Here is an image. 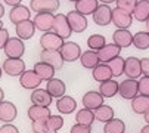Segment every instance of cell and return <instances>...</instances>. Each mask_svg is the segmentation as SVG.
I'll return each instance as SVG.
<instances>
[{
	"instance_id": "obj_1",
	"label": "cell",
	"mask_w": 149,
	"mask_h": 133,
	"mask_svg": "<svg viewBox=\"0 0 149 133\" xmlns=\"http://www.w3.org/2000/svg\"><path fill=\"white\" fill-rule=\"evenodd\" d=\"M63 38L59 37L56 33L49 31L45 33L43 36L40 37V46L43 50H61V48L63 46Z\"/></svg>"
},
{
	"instance_id": "obj_2",
	"label": "cell",
	"mask_w": 149,
	"mask_h": 133,
	"mask_svg": "<svg viewBox=\"0 0 149 133\" xmlns=\"http://www.w3.org/2000/svg\"><path fill=\"white\" fill-rule=\"evenodd\" d=\"M5 55L8 58H16V59H21L25 53V46H24V40H21L19 37H13V38H9L6 46L3 49Z\"/></svg>"
},
{
	"instance_id": "obj_3",
	"label": "cell",
	"mask_w": 149,
	"mask_h": 133,
	"mask_svg": "<svg viewBox=\"0 0 149 133\" xmlns=\"http://www.w3.org/2000/svg\"><path fill=\"white\" fill-rule=\"evenodd\" d=\"M133 22V15L125 12L120 8L112 9V24L117 27V30H127Z\"/></svg>"
},
{
	"instance_id": "obj_4",
	"label": "cell",
	"mask_w": 149,
	"mask_h": 133,
	"mask_svg": "<svg viewBox=\"0 0 149 133\" xmlns=\"http://www.w3.org/2000/svg\"><path fill=\"white\" fill-rule=\"evenodd\" d=\"M118 93H120V96H121L123 99L133 101V99L139 95V81L132 80V78H127V80L121 81Z\"/></svg>"
},
{
	"instance_id": "obj_5",
	"label": "cell",
	"mask_w": 149,
	"mask_h": 133,
	"mask_svg": "<svg viewBox=\"0 0 149 133\" xmlns=\"http://www.w3.org/2000/svg\"><path fill=\"white\" fill-rule=\"evenodd\" d=\"M30 6L36 13H53L59 9V0H31Z\"/></svg>"
},
{
	"instance_id": "obj_6",
	"label": "cell",
	"mask_w": 149,
	"mask_h": 133,
	"mask_svg": "<svg viewBox=\"0 0 149 133\" xmlns=\"http://www.w3.org/2000/svg\"><path fill=\"white\" fill-rule=\"evenodd\" d=\"M92 16L96 25L106 27L112 22V9L109 8V5H99V8Z\"/></svg>"
},
{
	"instance_id": "obj_7",
	"label": "cell",
	"mask_w": 149,
	"mask_h": 133,
	"mask_svg": "<svg viewBox=\"0 0 149 133\" xmlns=\"http://www.w3.org/2000/svg\"><path fill=\"white\" fill-rule=\"evenodd\" d=\"M53 33H56L63 40L70 38L72 34V30L70 27V22L67 19V15H55V24H53Z\"/></svg>"
},
{
	"instance_id": "obj_8",
	"label": "cell",
	"mask_w": 149,
	"mask_h": 133,
	"mask_svg": "<svg viewBox=\"0 0 149 133\" xmlns=\"http://www.w3.org/2000/svg\"><path fill=\"white\" fill-rule=\"evenodd\" d=\"M59 52H61V55H62V58H63L65 62H74V61L80 59L81 55H83L80 46L74 41H65Z\"/></svg>"
},
{
	"instance_id": "obj_9",
	"label": "cell",
	"mask_w": 149,
	"mask_h": 133,
	"mask_svg": "<svg viewBox=\"0 0 149 133\" xmlns=\"http://www.w3.org/2000/svg\"><path fill=\"white\" fill-rule=\"evenodd\" d=\"M41 80L38 77V74L34 70H25L22 74L19 76V83L24 89H30V90H36L38 89V86L41 84Z\"/></svg>"
},
{
	"instance_id": "obj_10",
	"label": "cell",
	"mask_w": 149,
	"mask_h": 133,
	"mask_svg": "<svg viewBox=\"0 0 149 133\" xmlns=\"http://www.w3.org/2000/svg\"><path fill=\"white\" fill-rule=\"evenodd\" d=\"M3 71L10 76V77H16V76H21L24 71H25V62L22 59H16V58H8L5 62H3Z\"/></svg>"
},
{
	"instance_id": "obj_11",
	"label": "cell",
	"mask_w": 149,
	"mask_h": 133,
	"mask_svg": "<svg viewBox=\"0 0 149 133\" xmlns=\"http://www.w3.org/2000/svg\"><path fill=\"white\" fill-rule=\"evenodd\" d=\"M67 19L70 22V27L74 33H83L87 28V16L78 13L77 10H71L67 13Z\"/></svg>"
},
{
	"instance_id": "obj_12",
	"label": "cell",
	"mask_w": 149,
	"mask_h": 133,
	"mask_svg": "<svg viewBox=\"0 0 149 133\" xmlns=\"http://www.w3.org/2000/svg\"><path fill=\"white\" fill-rule=\"evenodd\" d=\"M34 25L37 30L43 31V33H49L53 30V24H55V15L53 13H37L33 19Z\"/></svg>"
},
{
	"instance_id": "obj_13",
	"label": "cell",
	"mask_w": 149,
	"mask_h": 133,
	"mask_svg": "<svg viewBox=\"0 0 149 133\" xmlns=\"http://www.w3.org/2000/svg\"><path fill=\"white\" fill-rule=\"evenodd\" d=\"M124 74L132 78V80H137L142 76V65H140V59L136 56H130L125 59V65H124Z\"/></svg>"
},
{
	"instance_id": "obj_14",
	"label": "cell",
	"mask_w": 149,
	"mask_h": 133,
	"mask_svg": "<svg viewBox=\"0 0 149 133\" xmlns=\"http://www.w3.org/2000/svg\"><path fill=\"white\" fill-rule=\"evenodd\" d=\"M40 61L52 65L55 70H61L62 65H63V62H65L59 50H41V53H40Z\"/></svg>"
},
{
	"instance_id": "obj_15",
	"label": "cell",
	"mask_w": 149,
	"mask_h": 133,
	"mask_svg": "<svg viewBox=\"0 0 149 133\" xmlns=\"http://www.w3.org/2000/svg\"><path fill=\"white\" fill-rule=\"evenodd\" d=\"M30 16H31V12H30V9H28L27 6H24V5L15 6V8H12L10 12H9V19H10L12 24H15V25L21 24V22H24V21H28Z\"/></svg>"
},
{
	"instance_id": "obj_16",
	"label": "cell",
	"mask_w": 149,
	"mask_h": 133,
	"mask_svg": "<svg viewBox=\"0 0 149 133\" xmlns=\"http://www.w3.org/2000/svg\"><path fill=\"white\" fill-rule=\"evenodd\" d=\"M120 53H121V48H118L117 44H105V46L100 49V50H97V56H99V59H100V62L102 64H108L109 61H112L114 58H117V56H120Z\"/></svg>"
},
{
	"instance_id": "obj_17",
	"label": "cell",
	"mask_w": 149,
	"mask_h": 133,
	"mask_svg": "<svg viewBox=\"0 0 149 133\" xmlns=\"http://www.w3.org/2000/svg\"><path fill=\"white\" fill-rule=\"evenodd\" d=\"M33 105H38V106H50L52 104V99L53 96L46 90V89H36V90H33L31 96H30Z\"/></svg>"
},
{
	"instance_id": "obj_18",
	"label": "cell",
	"mask_w": 149,
	"mask_h": 133,
	"mask_svg": "<svg viewBox=\"0 0 149 133\" xmlns=\"http://www.w3.org/2000/svg\"><path fill=\"white\" fill-rule=\"evenodd\" d=\"M16 116H18V108L15 106V104L9 101H3L0 104V121L10 123L16 118Z\"/></svg>"
},
{
	"instance_id": "obj_19",
	"label": "cell",
	"mask_w": 149,
	"mask_h": 133,
	"mask_svg": "<svg viewBox=\"0 0 149 133\" xmlns=\"http://www.w3.org/2000/svg\"><path fill=\"white\" fill-rule=\"evenodd\" d=\"M103 99H105V98H103L99 92L90 90V92H87L86 95L83 96V105H84V108L95 111V109H97L99 106L103 105Z\"/></svg>"
},
{
	"instance_id": "obj_20",
	"label": "cell",
	"mask_w": 149,
	"mask_h": 133,
	"mask_svg": "<svg viewBox=\"0 0 149 133\" xmlns=\"http://www.w3.org/2000/svg\"><path fill=\"white\" fill-rule=\"evenodd\" d=\"M27 114L31 121H45L52 116L49 106H38V105H31L27 111Z\"/></svg>"
},
{
	"instance_id": "obj_21",
	"label": "cell",
	"mask_w": 149,
	"mask_h": 133,
	"mask_svg": "<svg viewBox=\"0 0 149 133\" xmlns=\"http://www.w3.org/2000/svg\"><path fill=\"white\" fill-rule=\"evenodd\" d=\"M36 25H34V22L33 21H24V22H21V24L15 25V31H16V37H19L21 40H30L34 33H36Z\"/></svg>"
},
{
	"instance_id": "obj_22",
	"label": "cell",
	"mask_w": 149,
	"mask_h": 133,
	"mask_svg": "<svg viewBox=\"0 0 149 133\" xmlns=\"http://www.w3.org/2000/svg\"><path fill=\"white\" fill-rule=\"evenodd\" d=\"M112 38H114V44H117L121 49H125L133 44V34L129 30H117L112 34Z\"/></svg>"
},
{
	"instance_id": "obj_23",
	"label": "cell",
	"mask_w": 149,
	"mask_h": 133,
	"mask_svg": "<svg viewBox=\"0 0 149 133\" xmlns=\"http://www.w3.org/2000/svg\"><path fill=\"white\" fill-rule=\"evenodd\" d=\"M56 109L61 114H72L77 109V101L72 96H62L56 102Z\"/></svg>"
},
{
	"instance_id": "obj_24",
	"label": "cell",
	"mask_w": 149,
	"mask_h": 133,
	"mask_svg": "<svg viewBox=\"0 0 149 133\" xmlns=\"http://www.w3.org/2000/svg\"><path fill=\"white\" fill-rule=\"evenodd\" d=\"M46 90H47L53 98H62V96H65L67 86H65V83H63L62 80L53 77L52 80L47 81V84H46Z\"/></svg>"
},
{
	"instance_id": "obj_25",
	"label": "cell",
	"mask_w": 149,
	"mask_h": 133,
	"mask_svg": "<svg viewBox=\"0 0 149 133\" xmlns=\"http://www.w3.org/2000/svg\"><path fill=\"white\" fill-rule=\"evenodd\" d=\"M99 0H78L75 3V10L84 16L87 15H93L96 12V9L99 8Z\"/></svg>"
},
{
	"instance_id": "obj_26",
	"label": "cell",
	"mask_w": 149,
	"mask_h": 133,
	"mask_svg": "<svg viewBox=\"0 0 149 133\" xmlns=\"http://www.w3.org/2000/svg\"><path fill=\"white\" fill-rule=\"evenodd\" d=\"M92 76H93V78H95L96 81H99V83L108 81V80H111V78L114 77L108 64H99L95 70H92Z\"/></svg>"
},
{
	"instance_id": "obj_27",
	"label": "cell",
	"mask_w": 149,
	"mask_h": 133,
	"mask_svg": "<svg viewBox=\"0 0 149 133\" xmlns=\"http://www.w3.org/2000/svg\"><path fill=\"white\" fill-rule=\"evenodd\" d=\"M37 74H38V77L43 80V81H49V80H52L53 78V76H55V68L52 65H49V64H46V62H37L36 65H34V68H33Z\"/></svg>"
},
{
	"instance_id": "obj_28",
	"label": "cell",
	"mask_w": 149,
	"mask_h": 133,
	"mask_svg": "<svg viewBox=\"0 0 149 133\" xmlns=\"http://www.w3.org/2000/svg\"><path fill=\"white\" fill-rule=\"evenodd\" d=\"M80 62H81V65L84 66V68H87V70H95L96 66L100 64V59H99L96 50H86V52L81 55Z\"/></svg>"
},
{
	"instance_id": "obj_29",
	"label": "cell",
	"mask_w": 149,
	"mask_h": 133,
	"mask_svg": "<svg viewBox=\"0 0 149 133\" xmlns=\"http://www.w3.org/2000/svg\"><path fill=\"white\" fill-rule=\"evenodd\" d=\"M118 90H120V83H117L112 78L108 80V81L100 83V86H99V93L103 98H112L118 93Z\"/></svg>"
},
{
	"instance_id": "obj_30",
	"label": "cell",
	"mask_w": 149,
	"mask_h": 133,
	"mask_svg": "<svg viewBox=\"0 0 149 133\" xmlns=\"http://www.w3.org/2000/svg\"><path fill=\"white\" fill-rule=\"evenodd\" d=\"M133 18L140 22H146L149 19V0H139L133 10Z\"/></svg>"
},
{
	"instance_id": "obj_31",
	"label": "cell",
	"mask_w": 149,
	"mask_h": 133,
	"mask_svg": "<svg viewBox=\"0 0 149 133\" xmlns=\"http://www.w3.org/2000/svg\"><path fill=\"white\" fill-rule=\"evenodd\" d=\"M132 109L136 114H145L149 109V96H143V95H137L133 101H132Z\"/></svg>"
},
{
	"instance_id": "obj_32",
	"label": "cell",
	"mask_w": 149,
	"mask_h": 133,
	"mask_svg": "<svg viewBox=\"0 0 149 133\" xmlns=\"http://www.w3.org/2000/svg\"><path fill=\"white\" fill-rule=\"evenodd\" d=\"M95 120H96V117H95V111L87 109V108L80 109L78 113H77V116H75V121H77V124H83V126H92Z\"/></svg>"
},
{
	"instance_id": "obj_33",
	"label": "cell",
	"mask_w": 149,
	"mask_h": 133,
	"mask_svg": "<svg viewBox=\"0 0 149 133\" xmlns=\"http://www.w3.org/2000/svg\"><path fill=\"white\" fill-rule=\"evenodd\" d=\"M95 117H96L97 121L108 123V121H111L114 118V109H112V106L103 104L102 106H99L97 109H95Z\"/></svg>"
},
{
	"instance_id": "obj_34",
	"label": "cell",
	"mask_w": 149,
	"mask_h": 133,
	"mask_svg": "<svg viewBox=\"0 0 149 133\" xmlns=\"http://www.w3.org/2000/svg\"><path fill=\"white\" fill-rule=\"evenodd\" d=\"M103 133H125V123L120 118H112L111 121L105 123Z\"/></svg>"
},
{
	"instance_id": "obj_35",
	"label": "cell",
	"mask_w": 149,
	"mask_h": 133,
	"mask_svg": "<svg viewBox=\"0 0 149 133\" xmlns=\"http://www.w3.org/2000/svg\"><path fill=\"white\" fill-rule=\"evenodd\" d=\"M133 46L139 50H146L149 48V33L139 31L133 36Z\"/></svg>"
},
{
	"instance_id": "obj_36",
	"label": "cell",
	"mask_w": 149,
	"mask_h": 133,
	"mask_svg": "<svg viewBox=\"0 0 149 133\" xmlns=\"http://www.w3.org/2000/svg\"><path fill=\"white\" fill-rule=\"evenodd\" d=\"M108 65H109V68H111V71H112V76H114V77H121V76L124 74L125 59H124V58H121V56H117V58H114L112 61H109V62H108Z\"/></svg>"
},
{
	"instance_id": "obj_37",
	"label": "cell",
	"mask_w": 149,
	"mask_h": 133,
	"mask_svg": "<svg viewBox=\"0 0 149 133\" xmlns=\"http://www.w3.org/2000/svg\"><path fill=\"white\" fill-rule=\"evenodd\" d=\"M106 44V40L102 34H92L89 38H87V46L90 50H100L103 46Z\"/></svg>"
},
{
	"instance_id": "obj_38",
	"label": "cell",
	"mask_w": 149,
	"mask_h": 133,
	"mask_svg": "<svg viewBox=\"0 0 149 133\" xmlns=\"http://www.w3.org/2000/svg\"><path fill=\"white\" fill-rule=\"evenodd\" d=\"M47 133H58L59 129H62L63 126V118L61 116H50L47 120Z\"/></svg>"
},
{
	"instance_id": "obj_39",
	"label": "cell",
	"mask_w": 149,
	"mask_h": 133,
	"mask_svg": "<svg viewBox=\"0 0 149 133\" xmlns=\"http://www.w3.org/2000/svg\"><path fill=\"white\" fill-rule=\"evenodd\" d=\"M137 2L139 0H117L115 3H117V8H120V9H123V10L133 15V10H134Z\"/></svg>"
},
{
	"instance_id": "obj_40",
	"label": "cell",
	"mask_w": 149,
	"mask_h": 133,
	"mask_svg": "<svg viewBox=\"0 0 149 133\" xmlns=\"http://www.w3.org/2000/svg\"><path fill=\"white\" fill-rule=\"evenodd\" d=\"M139 95L149 96V77H142L139 80Z\"/></svg>"
},
{
	"instance_id": "obj_41",
	"label": "cell",
	"mask_w": 149,
	"mask_h": 133,
	"mask_svg": "<svg viewBox=\"0 0 149 133\" xmlns=\"http://www.w3.org/2000/svg\"><path fill=\"white\" fill-rule=\"evenodd\" d=\"M33 133H47V123L45 121H33L31 124Z\"/></svg>"
},
{
	"instance_id": "obj_42",
	"label": "cell",
	"mask_w": 149,
	"mask_h": 133,
	"mask_svg": "<svg viewBox=\"0 0 149 133\" xmlns=\"http://www.w3.org/2000/svg\"><path fill=\"white\" fill-rule=\"evenodd\" d=\"M70 133H92L90 126H83V124H74L70 130Z\"/></svg>"
},
{
	"instance_id": "obj_43",
	"label": "cell",
	"mask_w": 149,
	"mask_h": 133,
	"mask_svg": "<svg viewBox=\"0 0 149 133\" xmlns=\"http://www.w3.org/2000/svg\"><path fill=\"white\" fill-rule=\"evenodd\" d=\"M9 38H10V37H9V31H8L6 28L0 30V50L5 49V46H6V43H8Z\"/></svg>"
},
{
	"instance_id": "obj_44",
	"label": "cell",
	"mask_w": 149,
	"mask_h": 133,
	"mask_svg": "<svg viewBox=\"0 0 149 133\" xmlns=\"http://www.w3.org/2000/svg\"><path fill=\"white\" fill-rule=\"evenodd\" d=\"M0 133H19V130H18L16 126H13L10 123H6V124H3L2 127H0Z\"/></svg>"
},
{
	"instance_id": "obj_45",
	"label": "cell",
	"mask_w": 149,
	"mask_h": 133,
	"mask_svg": "<svg viewBox=\"0 0 149 133\" xmlns=\"http://www.w3.org/2000/svg\"><path fill=\"white\" fill-rule=\"evenodd\" d=\"M140 65H142L143 77H149V58H142L140 59Z\"/></svg>"
},
{
	"instance_id": "obj_46",
	"label": "cell",
	"mask_w": 149,
	"mask_h": 133,
	"mask_svg": "<svg viewBox=\"0 0 149 133\" xmlns=\"http://www.w3.org/2000/svg\"><path fill=\"white\" fill-rule=\"evenodd\" d=\"M3 2H5L6 5H9V6L15 8V6H19V5H21V2H22V0H3Z\"/></svg>"
},
{
	"instance_id": "obj_47",
	"label": "cell",
	"mask_w": 149,
	"mask_h": 133,
	"mask_svg": "<svg viewBox=\"0 0 149 133\" xmlns=\"http://www.w3.org/2000/svg\"><path fill=\"white\" fill-rule=\"evenodd\" d=\"M99 2H100L102 5H108V3H114V2H117V0H99Z\"/></svg>"
},
{
	"instance_id": "obj_48",
	"label": "cell",
	"mask_w": 149,
	"mask_h": 133,
	"mask_svg": "<svg viewBox=\"0 0 149 133\" xmlns=\"http://www.w3.org/2000/svg\"><path fill=\"white\" fill-rule=\"evenodd\" d=\"M3 99H5V92H3V89L0 87V104L3 102Z\"/></svg>"
},
{
	"instance_id": "obj_49",
	"label": "cell",
	"mask_w": 149,
	"mask_h": 133,
	"mask_svg": "<svg viewBox=\"0 0 149 133\" xmlns=\"http://www.w3.org/2000/svg\"><path fill=\"white\" fill-rule=\"evenodd\" d=\"M3 15H5V8H3V5L0 3V19L3 18Z\"/></svg>"
},
{
	"instance_id": "obj_50",
	"label": "cell",
	"mask_w": 149,
	"mask_h": 133,
	"mask_svg": "<svg viewBox=\"0 0 149 133\" xmlns=\"http://www.w3.org/2000/svg\"><path fill=\"white\" fill-rule=\"evenodd\" d=\"M140 133H149V124H146L145 127H142V130H140Z\"/></svg>"
},
{
	"instance_id": "obj_51",
	"label": "cell",
	"mask_w": 149,
	"mask_h": 133,
	"mask_svg": "<svg viewBox=\"0 0 149 133\" xmlns=\"http://www.w3.org/2000/svg\"><path fill=\"white\" fill-rule=\"evenodd\" d=\"M143 116H145V121H146V123H148V124H149V109H148V111H146V113H145V114H143Z\"/></svg>"
},
{
	"instance_id": "obj_52",
	"label": "cell",
	"mask_w": 149,
	"mask_h": 133,
	"mask_svg": "<svg viewBox=\"0 0 149 133\" xmlns=\"http://www.w3.org/2000/svg\"><path fill=\"white\" fill-rule=\"evenodd\" d=\"M146 31H148V33H149V19H148V21H146Z\"/></svg>"
},
{
	"instance_id": "obj_53",
	"label": "cell",
	"mask_w": 149,
	"mask_h": 133,
	"mask_svg": "<svg viewBox=\"0 0 149 133\" xmlns=\"http://www.w3.org/2000/svg\"><path fill=\"white\" fill-rule=\"evenodd\" d=\"M3 27H5V25H3V22H2V19H0V30H2Z\"/></svg>"
},
{
	"instance_id": "obj_54",
	"label": "cell",
	"mask_w": 149,
	"mask_h": 133,
	"mask_svg": "<svg viewBox=\"0 0 149 133\" xmlns=\"http://www.w3.org/2000/svg\"><path fill=\"white\" fill-rule=\"evenodd\" d=\"M2 73H3V68L0 66V78H2Z\"/></svg>"
},
{
	"instance_id": "obj_55",
	"label": "cell",
	"mask_w": 149,
	"mask_h": 133,
	"mask_svg": "<svg viewBox=\"0 0 149 133\" xmlns=\"http://www.w3.org/2000/svg\"><path fill=\"white\" fill-rule=\"evenodd\" d=\"M68 2H71V3H77L78 0H68Z\"/></svg>"
}]
</instances>
